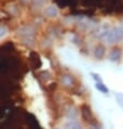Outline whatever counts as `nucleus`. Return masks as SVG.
Returning a JSON list of instances; mask_svg holds the SVG:
<instances>
[{
	"label": "nucleus",
	"mask_w": 123,
	"mask_h": 129,
	"mask_svg": "<svg viewBox=\"0 0 123 129\" xmlns=\"http://www.w3.org/2000/svg\"><path fill=\"white\" fill-rule=\"evenodd\" d=\"M97 88H99V89H100V90H102L104 92H107V91H108V89H106V88H104V87H102V86H101V84H99V85H98V84H97Z\"/></svg>",
	"instance_id": "nucleus-1"
}]
</instances>
